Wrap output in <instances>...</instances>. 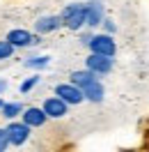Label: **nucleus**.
I'll return each mask as SVG.
<instances>
[{
    "label": "nucleus",
    "mask_w": 149,
    "mask_h": 152,
    "mask_svg": "<svg viewBox=\"0 0 149 152\" xmlns=\"http://www.w3.org/2000/svg\"><path fill=\"white\" fill-rule=\"evenodd\" d=\"M60 16H62V26H67L69 30H80L87 23V5H69Z\"/></svg>",
    "instance_id": "obj_1"
},
{
    "label": "nucleus",
    "mask_w": 149,
    "mask_h": 152,
    "mask_svg": "<svg viewBox=\"0 0 149 152\" xmlns=\"http://www.w3.org/2000/svg\"><path fill=\"white\" fill-rule=\"evenodd\" d=\"M87 46L92 53H103V56H115V51H117V44H115V39L110 35H92V39L87 42Z\"/></svg>",
    "instance_id": "obj_2"
},
{
    "label": "nucleus",
    "mask_w": 149,
    "mask_h": 152,
    "mask_svg": "<svg viewBox=\"0 0 149 152\" xmlns=\"http://www.w3.org/2000/svg\"><path fill=\"white\" fill-rule=\"evenodd\" d=\"M55 95H57V97H62L67 104H80V102L85 99L83 88L74 86V83H60V86L55 88Z\"/></svg>",
    "instance_id": "obj_3"
},
{
    "label": "nucleus",
    "mask_w": 149,
    "mask_h": 152,
    "mask_svg": "<svg viewBox=\"0 0 149 152\" xmlns=\"http://www.w3.org/2000/svg\"><path fill=\"white\" fill-rule=\"evenodd\" d=\"M85 65H87V69H92L94 74H108L112 69V58L103 56V53H90Z\"/></svg>",
    "instance_id": "obj_4"
},
{
    "label": "nucleus",
    "mask_w": 149,
    "mask_h": 152,
    "mask_svg": "<svg viewBox=\"0 0 149 152\" xmlns=\"http://www.w3.org/2000/svg\"><path fill=\"white\" fill-rule=\"evenodd\" d=\"M30 124L25 122H9L7 124V136H9V143L12 145H23V143L28 141V136H30Z\"/></svg>",
    "instance_id": "obj_5"
},
{
    "label": "nucleus",
    "mask_w": 149,
    "mask_h": 152,
    "mask_svg": "<svg viewBox=\"0 0 149 152\" xmlns=\"http://www.w3.org/2000/svg\"><path fill=\"white\" fill-rule=\"evenodd\" d=\"M44 111H46L48 118H64L67 111H69V104H67L62 97H48L46 102H44V106H41Z\"/></svg>",
    "instance_id": "obj_6"
},
{
    "label": "nucleus",
    "mask_w": 149,
    "mask_h": 152,
    "mask_svg": "<svg viewBox=\"0 0 149 152\" xmlns=\"http://www.w3.org/2000/svg\"><path fill=\"white\" fill-rule=\"evenodd\" d=\"M7 42L14 44V48H16V46H30V44H37L39 37H35L32 32H28V30H23V28H16V30H9V32H7Z\"/></svg>",
    "instance_id": "obj_7"
},
{
    "label": "nucleus",
    "mask_w": 149,
    "mask_h": 152,
    "mask_svg": "<svg viewBox=\"0 0 149 152\" xmlns=\"http://www.w3.org/2000/svg\"><path fill=\"white\" fill-rule=\"evenodd\" d=\"M48 120V115H46V111L44 108H25L23 111V122L25 124H30V127H41V124Z\"/></svg>",
    "instance_id": "obj_8"
},
{
    "label": "nucleus",
    "mask_w": 149,
    "mask_h": 152,
    "mask_svg": "<svg viewBox=\"0 0 149 152\" xmlns=\"http://www.w3.org/2000/svg\"><path fill=\"white\" fill-rule=\"evenodd\" d=\"M62 26V16H41V19L35 23V30L37 32H53V30H57Z\"/></svg>",
    "instance_id": "obj_9"
},
{
    "label": "nucleus",
    "mask_w": 149,
    "mask_h": 152,
    "mask_svg": "<svg viewBox=\"0 0 149 152\" xmlns=\"http://www.w3.org/2000/svg\"><path fill=\"white\" fill-rule=\"evenodd\" d=\"M103 23V7L99 0H92L90 5H87V26H99Z\"/></svg>",
    "instance_id": "obj_10"
},
{
    "label": "nucleus",
    "mask_w": 149,
    "mask_h": 152,
    "mask_svg": "<svg viewBox=\"0 0 149 152\" xmlns=\"http://www.w3.org/2000/svg\"><path fill=\"white\" fill-rule=\"evenodd\" d=\"M83 95L85 99H90V102H94V104H99L103 99V86L99 83V78H94L92 83H87V86L83 88Z\"/></svg>",
    "instance_id": "obj_11"
},
{
    "label": "nucleus",
    "mask_w": 149,
    "mask_h": 152,
    "mask_svg": "<svg viewBox=\"0 0 149 152\" xmlns=\"http://www.w3.org/2000/svg\"><path fill=\"white\" fill-rule=\"evenodd\" d=\"M94 78H96V74H94L92 69H83V72H74L71 74V83L78 88H85L87 83H92Z\"/></svg>",
    "instance_id": "obj_12"
},
{
    "label": "nucleus",
    "mask_w": 149,
    "mask_h": 152,
    "mask_svg": "<svg viewBox=\"0 0 149 152\" xmlns=\"http://www.w3.org/2000/svg\"><path fill=\"white\" fill-rule=\"evenodd\" d=\"M0 111H2V115H5L7 120H12V118H16V115L23 113V106H21L19 102H9V104L5 102V106H2Z\"/></svg>",
    "instance_id": "obj_13"
},
{
    "label": "nucleus",
    "mask_w": 149,
    "mask_h": 152,
    "mask_svg": "<svg viewBox=\"0 0 149 152\" xmlns=\"http://www.w3.org/2000/svg\"><path fill=\"white\" fill-rule=\"evenodd\" d=\"M12 53H14V44H9L7 39H5V42H0V60H7Z\"/></svg>",
    "instance_id": "obj_14"
},
{
    "label": "nucleus",
    "mask_w": 149,
    "mask_h": 152,
    "mask_svg": "<svg viewBox=\"0 0 149 152\" xmlns=\"http://www.w3.org/2000/svg\"><path fill=\"white\" fill-rule=\"evenodd\" d=\"M48 65V58H32L25 62V67H32V69H44Z\"/></svg>",
    "instance_id": "obj_15"
},
{
    "label": "nucleus",
    "mask_w": 149,
    "mask_h": 152,
    "mask_svg": "<svg viewBox=\"0 0 149 152\" xmlns=\"http://www.w3.org/2000/svg\"><path fill=\"white\" fill-rule=\"evenodd\" d=\"M37 83H39V76H32V78H28V81H23V83H21V92H30Z\"/></svg>",
    "instance_id": "obj_16"
},
{
    "label": "nucleus",
    "mask_w": 149,
    "mask_h": 152,
    "mask_svg": "<svg viewBox=\"0 0 149 152\" xmlns=\"http://www.w3.org/2000/svg\"><path fill=\"white\" fill-rule=\"evenodd\" d=\"M7 145H9V136H7V132H5V129H0V152L5 150Z\"/></svg>",
    "instance_id": "obj_17"
},
{
    "label": "nucleus",
    "mask_w": 149,
    "mask_h": 152,
    "mask_svg": "<svg viewBox=\"0 0 149 152\" xmlns=\"http://www.w3.org/2000/svg\"><path fill=\"white\" fill-rule=\"evenodd\" d=\"M103 23H106V28H108V32H112V30H115V26H112V21H103Z\"/></svg>",
    "instance_id": "obj_18"
},
{
    "label": "nucleus",
    "mask_w": 149,
    "mask_h": 152,
    "mask_svg": "<svg viewBox=\"0 0 149 152\" xmlns=\"http://www.w3.org/2000/svg\"><path fill=\"white\" fill-rule=\"evenodd\" d=\"M5 88H7V81H0V92H2Z\"/></svg>",
    "instance_id": "obj_19"
},
{
    "label": "nucleus",
    "mask_w": 149,
    "mask_h": 152,
    "mask_svg": "<svg viewBox=\"0 0 149 152\" xmlns=\"http://www.w3.org/2000/svg\"><path fill=\"white\" fill-rule=\"evenodd\" d=\"M2 106H5V102H2V99H0V108H2Z\"/></svg>",
    "instance_id": "obj_20"
}]
</instances>
